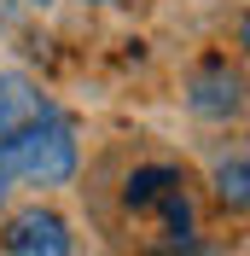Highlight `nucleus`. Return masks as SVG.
<instances>
[{
	"label": "nucleus",
	"mask_w": 250,
	"mask_h": 256,
	"mask_svg": "<svg viewBox=\"0 0 250 256\" xmlns=\"http://www.w3.org/2000/svg\"><path fill=\"white\" fill-rule=\"evenodd\" d=\"M186 105L204 122H238L244 116V76L227 58H204L186 76Z\"/></svg>",
	"instance_id": "4"
},
{
	"label": "nucleus",
	"mask_w": 250,
	"mask_h": 256,
	"mask_svg": "<svg viewBox=\"0 0 250 256\" xmlns=\"http://www.w3.org/2000/svg\"><path fill=\"white\" fill-rule=\"evenodd\" d=\"M0 169L24 186H64L76 180L82 169V140H76V122L52 105V111L30 116L0 134Z\"/></svg>",
	"instance_id": "2"
},
{
	"label": "nucleus",
	"mask_w": 250,
	"mask_h": 256,
	"mask_svg": "<svg viewBox=\"0 0 250 256\" xmlns=\"http://www.w3.org/2000/svg\"><path fill=\"white\" fill-rule=\"evenodd\" d=\"M210 180H216V198L233 216H244V204H250V163H244V152H227V158H216V169H210Z\"/></svg>",
	"instance_id": "6"
},
{
	"label": "nucleus",
	"mask_w": 250,
	"mask_h": 256,
	"mask_svg": "<svg viewBox=\"0 0 250 256\" xmlns=\"http://www.w3.org/2000/svg\"><path fill=\"white\" fill-rule=\"evenodd\" d=\"M52 111V99L41 94V82L24 76V70H0V134L18 122H30V116Z\"/></svg>",
	"instance_id": "5"
},
{
	"label": "nucleus",
	"mask_w": 250,
	"mask_h": 256,
	"mask_svg": "<svg viewBox=\"0 0 250 256\" xmlns=\"http://www.w3.org/2000/svg\"><path fill=\"white\" fill-rule=\"evenodd\" d=\"M0 250L6 256H76V233L52 204H18L0 222Z\"/></svg>",
	"instance_id": "3"
},
{
	"label": "nucleus",
	"mask_w": 250,
	"mask_h": 256,
	"mask_svg": "<svg viewBox=\"0 0 250 256\" xmlns=\"http://www.w3.org/2000/svg\"><path fill=\"white\" fill-rule=\"evenodd\" d=\"M6 192H12V175H6V169H0V204H6Z\"/></svg>",
	"instance_id": "7"
},
{
	"label": "nucleus",
	"mask_w": 250,
	"mask_h": 256,
	"mask_svg": "<svg viewBox=\"0 0 250 256\" xmlns=\"http://www.w3.org/2000/svg\"><path fill=\"white\" fill-rule=\"evenodd\" d=\"M24 6H35V12H47V6H58V0H24Z\"/></svg>",
	"instance_id": "8"
},
{
	"label": "nucleus",
	"mask_w": 250,
	"mask_h": 256,
	"mask_svg": "<svg viewBox=\"0 0 250 256\" xmlns=\"http://www.w3.org/2000/svg\"><path fill=\"white\" fill-rule=\"evenodd\" d=\"M88 6H122V0H88Z\"/></svg>",
	"instance_id": "9"
},
{
	"label": "nucleus",
	"mask_w": 250,
	"mask_h": 256,
	"mask_svg": "<svg viewBox=\"0 0 250 256\" xmlns=\"http://www.w3.org/2000/svg\"><path fill=\"white\" fill-rule=\"evenodd\" d=\"M122 210L163 256H186L198 244V204L180 163H140L122 180Z\"/></svg>",
	"instance_id": "1"
}]
</instances>
